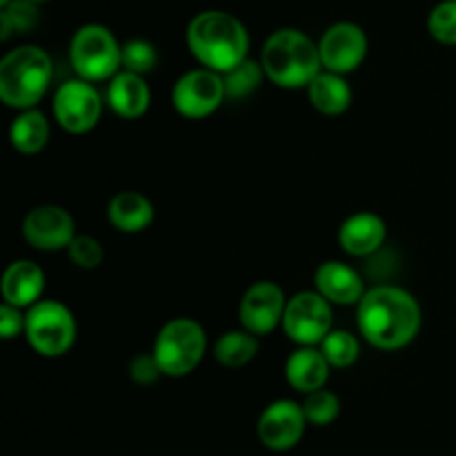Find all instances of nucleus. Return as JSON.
Masks as SVG:
<instances>
[{
	"label": "nucleus",
	"instance_id": "obj_24",
	"mask_svg": "<svg viewBox=\"0 0 456 456\" xmlns=\"http://www.w3.org/2000/svg\"><path fill=\"white\" fill-rule=\"evenodd\" d=\"M263 78H267L265 69H263L261 61H252L245 58L236 67L223 74V83H225V94L230 101H243V98L252 96L258 87H261Z\"/></svg>",
	"mask_w": 456,
	"mask_h": 456
},
{
	"label": "nucleus",
	"instance_id": "obj_13",
	"mask_svg": "<svg viewBox=\"0 0 456 456\" xmlns=\"http://www.w3.org/2000/svg\"><path fill=\"white\" fill-rule=\"evenodd\" d=\"M22 236L38 252H61L76 236V221L61 205H38L22 221Z\"/></svg>",
	"mask_w": 456,
	"mask_h": 456
},
{
	"label": "nucleus",
	"instance_id": "obj_1",
	"mask_svg": "<svg viewBox=\"0 0 456 456\" xmlns=\"http://www.w3.org/2000/svg\"><path fill=\"white\" fill-rule=\"evenodd\" d=\"M421 305L396 285H374L356 305L359 334L383 352L403 350L421 332Z\"/></svg>",
	"mask_w": 456,
	"mask_h": 456
},
{
	"label": "nucleus",
	"instance_id": "obj_5",
	"mask_svg": "<svg viewBox=\"0 0 456 456\" xmlns=\"http://www.w3.org/2000/svg\"><path fill=\"white\" fill-rule=\"evenodd\" d=\"M151 352L159 361L163 377H187L199 368L208 352V334L194 319L178 316L159 330Z\"/></svg>",
	"mask_w": 456,
	"mask_h": 456
},
{
	"label": "nucleus",
	"instance_id": "obj_4",
	"mask_svg": "<svg viewBox=\"0 0 456 456\" xmlns=\"http://www.w3.org/2000/svg\"><path fill=\"white\" fill-rule=\"evenodd\" d=\"M53 78L49 53L36 45H20L0 61V101L12 110H31L47 94Z\"/></svg>",
	"mask_w": 456,
	"mask_h": 456
},
{
	"label": "nucleus",
	"instance_id": "obj_15",
	"mask_svg": "<svg viewBox=\"0 0 456 456\" xmlns=\"http://www.w3.org/2000/svg\"><path fill=\"white\" fill-rule=\"evenodd\" d=\"M387 227L379 214L356 212L347 216L338 227V245L354 258H368L383 248Z\"/></svg>",
	"mask_w": 456,
	"mask_h": 456
},
{
	"label": "nucleus",
	"instance_id": "obj_29",
	"mask_svg": "<svg viewBox=\"0 0 456 456\" xmlns=\"http://www.w3.org/2000/svg\"><path fill=\"white\" fill-rule=\"evenodd\" d=\"M428 31L441 45H456V0H441L428 16Z\"/></svg>",
	"mask_w": 456,
	"mask_h": 456
},
{
	"label": "nucleus",
	"instance_id": "obj_25",
	"mask_svg": "<svg viewBox=\"0 0 456 456\" xmlns=\"http://www.w3.org/2000/svg\"><path fill=\"white\" fill-rule=\"evenodd\" d=\"M321 352L328 359V363L337 370L352 368L361 356V343L347 330H332L328 337L321 341Z\"/></svg>",
	"mask_w": 456,
	"mask_h": 456
},
{
	"label": "nucleus",
	"instance_id": "obj_2",
	"mask_svg": "<svg viewBox=\"0 0 456 456\" xmlns=\"http://www.w3.org/2000/svg\"><path fill=\"white\" fill-rule=\"evenodd\" d=\"M190 53L208 69L225 74L249 58V31L243 22L227 12L196 13L185 31Z\"/></svg>",
	"mask_w": 456,
	"mask_h": 456
},
{
	"label": "nucleus",
	"instance_id": "obj_34",
	"mask_svg": "<svg viewBox=\"0 0 456 456\" xmlns=\"http://www.w3.org/2000/svg\"><path fill=\"white\" fill-rule=\"evenodd\" d=\"M12 3V0H0V7H4V4H9Z\"/></svg>",
	"mask_w": 456,
	"mask_h": 456
},
{
	"label": "nucleus",
	"instance_id": "obj_33",
	"mask_svg": "<svg viewBox=\"0 0 456 456\" xmlns=\"http://www.w3.org/2000/svg\"><path fill=\"white\" fill-rule=\"evenodd\" d=\"M29 3H36V4H43V3H49V0H29Z\"/></svg>",
	"mask_w": 456,
	"mask_h": 456
},
{
	"label": "nucleus",
	"instance_id": "obj_11",
	"mask_svg": "<svg viewBox=\"0 0 456 456\" xmlns=\"http://www.w3.org/2000/svg\"><path fill=\"white\" fill-rule=\"evenodd\" d=\"M307 419L303 405L292 399H279L267 405L256 423L258 441L272 452H288L305 436Z\"/></svg>",
	"mask_w": 456,
	"mask_h": 456
},
{
	"label": "nucleus",
	"instance_id": "obj_3",
	"mask_svg": "<svg viewBox=\"0 0 456 456\" xmlns=\"http://www.w3.org/2000/svg\"><path fill=\"white\" fill-rule=\"evenodd\" d=\"M261 65L267 80L281 89H307L323 69L319 43L301 29H276L263 43Z\"/></svg>",
	"mask_w": 456,
	"mask_h": 456
},
{
	"label": "nucleus",
	"instance_id": "obj_19",
	"mask_svg": "<svg viewBox=\"0 0 456 456\" xmlns=\"http://www.w3.org/2000/svg\"><path fill=\"white\" fill-rule=\"evenodd\" d=\"M330 370L332 365L316 346H298L285 361V379L301 395H310V392L325 387Z\"/></svg>",
	"mask_w": 456,
	"mask_h": 456
},
{
	"label": "nucleus",
	"instance_id": "obj_6",
	"mask_svg": "<svg viewBox=\"0 0 456 456\" xmlns=\"http://www.w3.org/2000/svg\"><path fill=\"white\" fill-rule=\"evenodd\" d=\"M69 62L78 78L105 83L123 69V45L107 27L89 22L71 36Z\"/></svg>",
	"mask_w": 456,
	"mask_h": 456
},
{
	"label": "nucleus",
	"instance_id": "obj_28",
	"mask_svg": "<svg viewBox=\"0 0 456 456\" xmlns=\"http://www.w3.org/2000/svg\"><path fill=\"white\" fill-rule=\"evenodd\" d=\"M159 65V52L145 38H132L123 45V69L147 76Z\"/></svg>",
	"mask_w": 456,
	"mask_h": 456
},
{
	"label": "nucleus",
	"instance_id": "obj_30",
	"mask_svg": "<svg viewBox=\"0 0 456 456\" xmlns=\"http://www.w3.org/2000/svg\"><path fill=\"white\" fill-rule=\"evenodd\" d=\"M67 256L80 270H96L102 263V258H105V249H102V245L94 236L76 234L69 248H67Z\"/></svg>",
	"mask_w": 456,
	"mask_h": 456
},
{
	"label": "nucleus",
	"instance_id": "obj_8",
	"mask_svg": "<svg viewBox=\"0 0 456 456\" xmlns=\"http://www.w3.org/2000/svg\"><path fill=\"white\" fill-rule=\"evenodd\" d=\"M281 328L297 346H321V341L334 330L332 303L316 289L294 294L288 298Z\"/></svg>",
	"mask_w": 456,
	"mask_h": 456
},
{
	"label": "nucleus",
	"instance_id": "obj_20",
	"mask_svg": "<svg viewBox=\"0 0 456 456\" xmlns=\"http://www.w3.org/2000/svg\"><path fill=\"white\" fill-rule=\"evenodd\" d=\"M107 218L123 234H138L154 223V205L141 191H118L107 205Z\"/></svg>",
	"mask_w": 456,
	"mask_h": 456
},
{
	"label": "nucleus",
	"instance_id": "obj_31",
	"mask_svg": "<svg viewBox=\"0 0 456 456\" xmlns=\"http://www.w3.org/2000/svg\"><path fill=\"white\" fill-rule=\"evenodd\" d=\"M163 377V372H160V365L159 361H156L154 352H142V354H136L132 359V363H129V379H132L136 386H154L159 379Z\"/></svg>",
	"mask_w": 456,
	"mask_h": 456
},
{
	"label": "nucleus",
	"instance_id": "obj_7",
	"mask_svg": "<svg viewBox=\"0 0 456 456\" xmlns=\"http://www.w3.org/2000/svg\"><path fill=\"white\" fill-rule=\"evenodd\" d=\"M76 316L65 303L53 298H40L25 312V338L36 354L45 359L65 356L74 347Z\"/></svg>",
	"mask_w": 456,
	"mask_h": 456
},
{
	"label": "nucleus",
	"instance_id": "obj_26",
	"mask_svg": "<svg viewBox=\"0 0 456 456\" xmlns=\"http://www.w3.org/2000/svg\"><path fill=\"white\" fill-rule=\"evenodd\" d=\"M38 25V4L29 0H12L0 12V38L7 40L12 34H27Z\"/></svg>",
	"mask_w": 456,
	"mask_h": 456
},
{
	"label": "nucleus",
	"instance_id": "obj_23",
	"mask_svg": "<svg viewBox=\"0 0 456 456\" xmlns=\"http://www.w3.org/2000/svg\"><path fill=\"white\" fill-rule=\"evenodd\" d=\"M258 337L249 330H230L223 332L214 343V356L227 370H239L252 363L258 354Z\"/></svg>",
	"mask_w": 456,
	"mask_h": 456
},
{
	"label": "nucleus",
	"instance_id": "obj_14",
	"mask_svg": "<svg viewBox=\"0 0 456 456\" xmlns=\"http://www.w3.org/2000/svg\"><path fill=\"white\" fill-rule=\"evenodd\" d=\"M288 298L274 281H258L249 285L240 298V325L256 337H267L283 323Z\"/></svg>",
	"mask_w": 456,
	"mask_h": 456
},
{
	"label": "nucleus",
	"instance_id": "obj_16",
	"mask_svg": "<svg viewBox=\"0 0 456 456\" xmlns=\"http://www.w3.org/2000/svg\"><path fill=\"white\" fill-rule=\"evenodd\" d=\"M316 292L323 294L332 305H359L363 294L368 292L363 276L341 261H325L314 272Z\"/></svg>",
	"mask_w": 456,
	"mask_h": 456
},
{
	"label": "nucleus",
	"instance_id": "obj_17",
	"mask_svg": "<svg viewBox=\"0 0 456 456\" xmlns=\"http://www.w3.org/2000/svg\"><path fill=\"white\" fill-rule=\"evenodd\" d=\"M0 292H3L4 303H12V305L20 307V310H29L31 305H36L43 298V267L38 263L29 261V258L9 263V267L3 274V281H0Z\"/></svg>",
	"mask_w": 456,
	"mask_h": 456
},
{
	"label": "nucleus",
	"instance_id": "obj_32",
	"mask_svg": "<svg viewBox=\"0 0 456 456\" xmlns=\"http://www.w3.org/2000/svg\"><path fill=\"white\" fill-rule=\"evenodd\" d=\"M20 334H25V314H22L20 307L3 301V305H0V337L4 341H12Z\"/></svg>",
	"mask_w": 456,
	"mask_h": 456
},
{
	"label": "nucleus",
	"instance_id": "obj_9",
	"mask_svg": "<svg viewBox=\"0 0 456 456\" xmlns=\"http://www.w3.org/2000/svg\"><path fill=\"white\" fill-rule=\"evenodd\" d=\"M53 118L65 132L87 134L102 116V96L96 85L85 78L62 83L53 94Z\"/></svg>",
	"mask_w": 456,
	"mask_h": 456
},
{
	"label": "nucleus",
	"instance_id": "obj_10",
	"mask_svg": "<svg viewBox=\"0 0 456 456\" xmlns=\"http://www.w3.org/2000/svg\"><path fill=\"white\" fill-rule=\"evenodd\" d=\"M227 98L223 74L199 67L185 71L172 87V105L181 116L190 120H200L212 116Z\"/></svg>",
	"mask_w": 456,
	"mask_h": 456
},
{
	"label": "nucleus",
	"instance_id": "obj_22",
	"mask_svg": "<svg viewBox=\"0 0 456 456\" xmlns=\"http://www.w3.org/2000/svg\"><path fill=\"white\" fill-rule=\"evenodd\" d=\"M49 136H52V125H49L47 116L38 111L36 107L31 110H22L20 114L13 118L12 127H9V141L16 151L25 156L40 154L47 147Z\"/></svg>",
	"mask_w": 456,
	"mask_h": 456
},
{
	"label": "nucleus",
	"instance_id": "obj_12",
	"mask_svg": "<svg viewBox=\"0 0 456 456\" xmlns=\"http://www.w3.org/2000/svg\"><path fill=\"white\" fill-rule=\"evenodd\" d=\"M319 52L323 69L347 76L363 65L368 56V36L356 22H334L321 36Z\"/></svg>",
	"mask_w": 456,
	"mask_h": 456
},
{
	"label": "nucleus",
	"instance_id": "obj_27",
	"mask_svg": "<svg viewBox=\"0 0 456 456\" xmlns=\"http://www.w3.org/2000/svg\"><path fill=\"white\" fill-rule=\"evenodd\" d=\"M301 405L310 426H330L341 414V399L332 390H325V387L305 395Z\"/></svg>",
	"mask_w": 456,
	"mask_h": 456
},
{
	"label": "nucleus",
	"instance_id": "obj_18",
	"mask_svg": "<svg viewBox=\"0 0 456 456\" xmlns=\"http://www.w3.org/2000/svg\"><path fill=\"white\" fill-rule=\"evenodd\" d=\"M107 105L116 116L125 120H136L147 114L151 102L150 85L145 76L120 69L107 85Z\"/></svg>",
	"mask_w": 456,
	"mask_h": 456
},
{
	"label": "nucleus",
	"instance_id": "obj_21",
	"mask_svg": "<svg viewBox=\"0 0 456 456\" xmlns=\"http://www.w3.org/2000/svg\"><path fill=\"white\" fill-rule=\"evenodd\" d=\"M307 98L323 116H341L352 105V87L343 74L321 69L307 85Z\"/></svg>",
	"mask_w": 456,
	"mask_h": 456
}]
</instances>
